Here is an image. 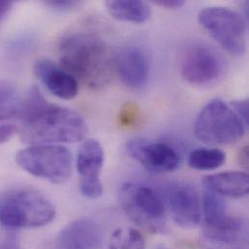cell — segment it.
Returning a JSON list of instances; mask_svg holds the SVG:
<instances>
[{
    "label": "cell",
    "mask_w": 249,
    "mask_h": 249,
    "mask_svg": "<svg viewBox=\"0 0 249 249\" xmlns=\"http://www.w3.org/2000/svg\"><path fill=\"white\" fill-rule=\"evenodd\" d=\"M54 217V206L36 189L16 187L0 195V224L7 229L39 228Z\"/></svg>",
    "instance_id": "obj_3"
},
{
    "label": "cell",
    "mask_w": 249,
    "mask_h": 249,
    "mask_svg": "<svg viewBox=\"0 0 249 249\" xmlns=\"http://www.w3.org/2000/svg\"><path fill=\"white\" fill-rule=\"evenodd\" d=\"M152 3L167 9H178L184 5V1L182 0H156L152 1Z\"/></svg>",
    "instance_id": "obj_27"
},
{
    "label": "cell",
    "mask_w": 249,
    "mask_h": 249,
    "mask_svg": "<svg viewBox=\"0 0 249 249\" xmlns=\"http://www.w3.org/2000/svg\"><path fill=\"white\" fill-rule=\"evenodd\" d=\"M104 159L103 147L97 140H87L80 146L76 163L80 177V190L89 199L99 198L103 193L100 174Z\"/></svg>",
    "instance_id": "obj_10"
},
{
    "label": "cell",
    "mask_w": 249,
    "mask_h": 249,
    "mask_svg": "<svg viewBox=\"0 0 249 249\" xmlns=\"http://www.w3.org/2000/svg\"><path fill=\"white\" fill-rule=\"evenodd\" d=\"M117 70L125 85L131 89L143 87L148 78L149 65L145 53L138 47H126L116 56Z\"/></svg>",
    "instance_id": "obj_15"
},
{
    "label": "cell",
    "mask_w": 249,
    "mask_h": 249,
    "mask_svg": "<svg viewBox=\"0 0 249 249\" xmlns=\"http://www.w3.org/2000/svg\"><path fill=\"white\" fill-rule=\"evenodd\" d=\"M110 249H146L142 235L135 229H119L111 237Z\"/></svg>",
    "instance_id": "obj_21"
},
{
    "label": "cell",
    "mask_w": 249,
    "mask_h": 249,
    "mask_svg": "<svg viewBox=\"0 0 249 249\" xmlns=\"http://www.w3.org/2000/svg\"><path fill=\"white\" fill-rule=\"evenodd\" d=\"M18 130V128L12 124H0V143L9 142Z\"/></svg>",
    "instance_id": "obj_25"
},
{
    "label": "cell",
    "mask_w": 249,
    "mask_h": 249,
    "mask_svg": "<svg viewBox=\"0 0 249 249\" xmlns=\"http://www.w3.org/2000/svg\"><path fill=\"white\" fill-rule=\"evenodd\" d=\"M226 161V154L218 148L201 147L193 150L188 157V165L199 171H212L221 167Z\"/></svg>",
    "instance_id": "obj_19"
},
{
    "label": "cell",
    "mask_w": 249,
    "mask_h": 249,
    "mask_svg": "<svg viewBox=\"0 0 249 249\" xmlns=\"http://www.w3.org/2000/svg\"><path fill=\"white\" fill-rule=\"evenodd\" d=\"M16 161L28 174L54 184L64 183L72 175V154L59 144H32L20 149Z\"/></svg>",
    "instance_id": "obj_5"
},
{
    "label": "cell",
    "mask_w": 249,
    "mask_h": 249,
    "mask_svg": "<svg viewBox=\"0 0 249 249\" xmlns=\"http://www.w3.org/2000/svg\"><path fill=\"white\" fill-rule=\"evenodd\" d=\"M200 24L228 53L243 55L247 50V24L237 12L225 7H208L199 12Z\"/></svg>",
    "instance_id": "obj_7"
},
{
    "label": "cell",
    "mask_w": 249,
    "mask_h": 249,
    "mask_svg": "<svg viewBox=\"0 0 249 249\" xmlns=\"http://www.w3.org/2000/svg\"><path fill=\"white\" fill-rule=\"evenodd\" d=\"M34 73L54 96L64 100H71L78 95V81L52 60H37L34 64Z\"/></svg>",
    "instance_id": "obj_13"
},
{
    "label": "cell",
    "mask_w": 249,
    "mask_h": 249,
    "mask_svg": "<svg viewBox=\"0 0 249 249\" xmlns=\"http://www.w3.org/2000/svg\"><path fill=\"white\" fill-rule=\"evenodd\" d=\"M18 119L20 139L30 144L77 142L88 132L78 113L50 103L36 87L23 97Z\"/></svg>",
    "instance_id": "obj_1"
},
{
    "label": "cell",
    "mask_w": 249,
    "mask_h": 249,
    "mask_svg": "<svg viewBox=\"0 0 249 249\" xmlns=\"http://www.w3.org/2000/svg\"><path fill=\"white\" fill-rule=\"evenodd\" d=\"M203 213L205 225H214L222 221L228 214L221 196L207 190L203 197Z\"/></svg>",
    "instance_id": "obj_20"
},
{
    "label": "cell",
    "mask_w": 249,
    "mask_h": 249,
    "mask_svg": "<svg viewBox=\"0 0 249 249\" xmlns=\"http://www.w3.org/2000/svg\"><path fill=\"white\" fill-rule=\"evenodd\" d=\"M232 110L246 126L249 125V99L235 100L230 103Z\"/></svg>",
    "instance_id": "obj_24"
},
{
    "label": "cell",
    "mask_w": 249,
    "mask_h": 249,
    "mask_svg": "<svg viewBox=\"0 0 249 249\" xmlns=\"http://www.w3.org/2000/svg\"><path fill=\"white\" fill-rule=\"evenodd\" d=\"M119 201L131 221L146 232L164 234L167 231L166 203L154 188L126 182L119 190Z\"/></svg>",
    "instance_id": "obj_4"
},
{
    "label": "cell",
    "mask_w": 249,
    "mask_h": 249,
    "mask_svg": "<svg viewBox=\"0 0 249 249\" xmlns=\"http://www.w3.org/2000/svg\"><path fill=\"white\" fill-rule=\"evenodd\" d=\"M139 117V108L134 103L125 104L120 114V124L124 127H130L135 124Z\"/></svg>",
    "instance_id": "obj_22"
},
{
    "label": "cell",
    "mask_w": 249,
    "mask_h": 249,
    "mask_svg": "<svg viewBox=\"0 0 249 249\" xmlns=\"http://www.w3.org/2000/svg\"><path fill=\"white\" fill-rule=\"evenodd\" d=\"M126 150L146 171L155 174L174 172L181 163L178 151L165 142L132 140L126 144Z\"/></svg>",
    "instance_id": "obj_9"
},
{
    "label": "cell",
    "mask_w": 249,
    "mask_h": 249,
    "mask_svg": "<svg viewBox=\"0 0 249 249\" xmlns=\"http://www.w3.org/2000/svg\"><path fill=\"white\" fill-rule=\"evenodd\" d=\"M57 244L59 249H98L102 244V232L94 220L79 218L60 231Z\"/></svg>",
    "instance_id": "obj_14"
},
{
    "label": "cell",
    "mask_w": 249,
    "mask_h": 249,
    "mask_svg": "<svg viewBox=\"0 0 249 249\" xmlns=\"http://www.w3.org/2000/svg\"><path fill=\"white\" fill-rule=\"evenodd\" d=\"M166 206L175 222L183 228H194L201 221V199L197 190L188 183L169 184L166 190Z\"/></svg>",
    "instance_id": "obj_12"
},
{
    "label": "cell",
    "mask_w": 249,
    "mask_h": 249,
    "mask_svg": "<svg viewBox=\"0 0 249 249\" xmlns=\"http://www.w3.org/2000/svg\"><path fill=\"white\" fill-rule=\"evenodd\" d=\"M13 5H14L13 1H6V0L0 1V25L4 20V18L9 14V12L11 11Z\"/></svg>",
    "instance_id": "obj_29"
},
{
    "label": "cell",
    "mask_w": 249,
    "mask_h": 249,
    "mask_svg": "<svg viewBox=\"0 0 249 249\" xmlns=\"http://www.w3.org/2000/svg\"><path fill=\"white\" fill-rule=\"evenodd\" d=\"M204 249H249V224L240 216L227 215L214 225H205L200 240Z\"/></svg>",
    "instance_id": "obj_11"
},
{
    "label": "cell",
    "mask_w": 249,
    "mask_h": 249,
    "mask_svg": "<svg viewBox=\"0 0 249 249\" xmlns=\"http://www.w3.org/2000/svg\"><path fill=\"white\" fill-rule=\"evenodd\" d=\"M183 79L193 86H208L215 82L223 72V60L219 53L204 43H194L183 53L180 64Z\"/></svg>",
    "instance_id": "obj_8"
},
{
    "label": "cell",
    "mask_w": 249,
    "mask_h": 249,
    "mask_svg": "<svg viewBox=\"0 0 249 249\" xmlns=\"http://www.w3.org/2000/svg\"><path fill=\"white\" fill-rule=\"evenodd\" d=\"M58 54L61 67L88 88L98 90L112 81L116 55L100 36L92 32L76 31L59 41Z\"/></svg>",
    "instance_id": "obj_2"
},
{
    "label": "cell",
    "mask_w": 249,
    "mask_h": 249,
    "mask_svg": "<svg viewBox=\"0 0 249 249\" xmlns=\"http://www.w3.org/2000/svg\"><path fill=\"white\" fill-rule=\"evenodd\" d=\"M204 185L213 193L230 198H242L249 194V175L239 171H227L204 178Z\"/></svg>",
    "instance_id": "obj_16"
},
{
    "label": "cell",
    "mask_w": 249,
    "mask_h": 249,
    "mask_svg": "<svg viewBox=\"0 0 249 249\" xmlns=\"http://www.w3.org/2000/svg\"><path fill=\"white\" fill-rule=\"evenodd\" d=\"M44 3L46 4V6L57 12H69L82 7L84 4L82 1L76 0H49Z\"/></svg>",
    "instance_id": "obj_23"
},
{
    "label": "cell",
    "mask_w": 249,
    "mask_h": 249,
    "mask_svg": "<svg viewBox=\"0 0 249 249\" xmlns=\"http://www.w3.org/2000/svg\"><path fill=\"white\" fill-rule=\"evenodd\" d=\"M246 127L231 107L215 99L209 102L198 115L194 133L207 143L230 144L244 137Z\"/></svg>",
    "instance_id": "obj_6"
},
{
    "label": "cell",
    "mask_w": 249,
    "mask_h": 249,
    "mask_svg": "<svg viewBox=\"0 0 249 249\" xmlns=\"http://www.w3.org/2000/svg\"><path fill=\"white\" fill-rule=\"evenodd\" d=\"M0 249H22L18 238L15 235H8L0 244Z\"/></svg>",
    "instance_id": "obj_26"
},
{
    "label": "cell",
    "mask_w": 249,
    "mask_h": 249,
    "mask_svg": "<svg viewBox=\"0 0 249 249\" xmlns=\"http://www.w3.org/2000/svg\"><path fill=\"white\" fill-rule=\"evenodd\" d=\"M249 146L246 145L244 147H242L237 155V159L239 164L244 167L245 169H249Z\"/></svg>",
    "instance_id": "obj_28"
},
{
    "label": "cell",
    "mask_w": 249,
    "mask_h": 249,
    "mask_svg": "<svg viewBox=\"0 0 249 249\" xmlns=\"http://www.w3.org/2000/svg\"><path fill=\"white\" fill-rule=\"evenodd\" d=\"M110 15L117 19L135 23H142L148 19L151 11L149 6L137 0H112L106 2Z\"/></svg>",
    "instance_id": "obj_17"
},
{
    "label": "cell",
    "mask_w": 249,
    "mask_h": 249,
    "mask_svg": "<svg viewBox=\"0 0 249 249\" xmlns=\"http://www.w3.org/2000/svg\"><path fill=\"white\" fill-rule=\"evenodd\" d=\"M23 97L16 86L7 81H0V122L19 117Z\"/></svg>",
    "instance_id": "obj_18"
}]
</instances>
